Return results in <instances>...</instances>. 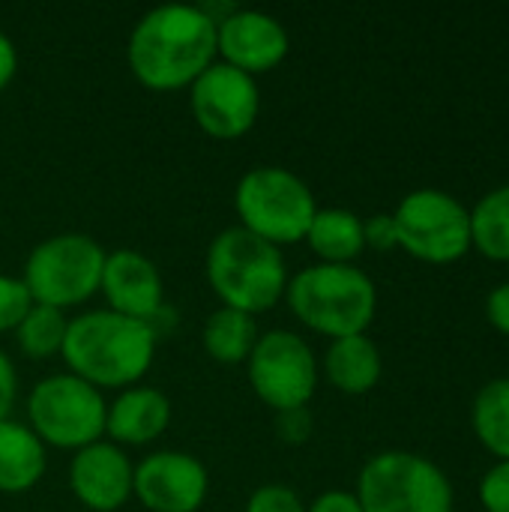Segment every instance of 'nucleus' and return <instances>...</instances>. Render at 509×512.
<instances>
[{
	"label": "nucleus",
	"instance_id": "nucleus-1",
	"mask_svg": "<svg viewBox=\"0 0 509 512\" xmlns=\"http://www.w3.org/2000/svg\"><path fill=\"white\" fill-rule=\"evenodd\" d=\"M216 24L201 6L150 9L129 36V69L150 90H180L216 63Z\"/></svg>",
	"mask_w": 509,
	"mask_h": 512
},
{
	"label": "nucleus",
	"instance_id": "nucleus-2",
	"mask_svg": "<svg viewBox=\"0 0 509 512\" xmlns=\"http://www.w3.org/2000/svg\"><path fill=\"white\" fill-rule=\"evenodd\" d=\"M156 336V327L144 321L96 309L69 321L60 354L75 378L96 390H117L147 375L156 354Z\"/></svg>",
	"mask_w": 509,
	"mask_h": 512
},
{
	"label": "nucleus",
	"instance_id": "nucleus-3",
	"mask_svg": "<svg viewBox=\"0 0 509 512\" xmlns=\"http://www.w3.org/2000/svg\"><path fill=\"white\" fill-rule=\"evenodd\" d=\"M207 282L222 306L258 315L285 294L288 267L279 246L234 225L216 234L207 249Z\"/></svg>",
	"mask_w": 509,
	"mask_h": 512
},
{
	"label": "nucleus",
	"instance_id": "nucleus-4",
	"mask_svg": "<svg viewBox=\"0 0 509 512\" xmlns=\"http://www.w3.org/2000/svg\"><path fill=\"white\" fill-rule=\"evenodd\" d=\"M285 297L309 330L333 339L366 333L378 309L375 282L354 264L306 267L288 282Z\"/></svg>",
	"mask_w": 509,
	"mask_h": 512
},
{
	"label": "nucleus",
	"instance_id": "nucleus-5",
	"mask_svg": "<svg viewBox=\"0 0 509 512\" xmlns=\"http://www.w3.org/2000/svg\"><path fill=\"white\" fill-rule=\"evenodd\" d=\"M234 207L240 228L273 246L306 240V231L318 213L312 189L279 165L249 168L234 189Z\"/></svg>",
	"mask_w": 509,
	"mask_h": 512
},
{
	"label": "nucleus",
	"instance_id": "nucleus-6",
	"mask_svg": "<svg viewBox=\"0 0 509 512\" xmlns=\"http://www.w3.org/2000/svg\"><path fill=\"white\" fill-rule=\"evenodd\" d=\"M363 512H453V483L426 456L384 450L357 477Z\"/></svg>",
	"mask_w": 509,
	"mask_h": 512
},
{
	"label": "nucleus",
	"instance_id": "nucleus-7",
	"mask_svg": "<svg viewBox=\"0 0 509 512\" xmlns=\"http://www.w3.org/2000/svg\"><path fill=\"white\" fill-rule=\"evenodd\" d=\"M105 249L87 234H57L42 240L24 264L21 282L33 303L69 309L90 300L102 285Z\"/></svg>",
	"mask_w": 509,
	"mask_h": 512
},
{
	"label": "nucleus",
	"instance_id": "nucleus-8",
	"mask_svg": "<svg viewBox=\"0 0 509 512\" xmlns=\"http://www.w3.org/2000/svg\"><path fill=\"white\" fill-rule=\"evenodd\" d=\"M30 429L42 444L60 450H81L102 441L108 405L102 393L72 372L42 378L27 399Z\"/></svg>",
	"mask_w": 509,
	"mask_h": 512
},
{
	"label": "nucleus",
	"instance_id": "nucleus-9",
	"mask_svg": "<svg viewBox=\"0 0 509 512\" xmlns=\"http://www.w3.org/2000/svg\"><path fill=\"white\" fill-rule=\"evenodd\" d=\"M399 246L420 261L450 264L471 249V210L444 189L408 192L396 213Z\"/></svg>",
	"mask_w": 509,
	"mask_h": 512
},
{
	"label": "nucleus",
	"instance_id": "nucleus-10",
	"mask_svg": "<svg viewBox=\"0 0 509 512\" xmlns=\"http://www.w3.org/2000/svg\"><path fill=\"white\" fill-rule=\"evenodd\" d=\"M246 372L255 396L276 414L306 408L318 387L315 354L306 339L291 330H267L258 336Z\"/></svg>",
	"mask_w": 509,
	"mask_h": 512
},
{
	"label": "nucleus",
	"instance_id": "nucleus-11",
	"mask_svg": "<svg viewBox=\"0 0 509 512\" xmlns=\"http://www.w3.org/2000/svg\"><path fill=\"white\" fill-rule=\"evenodd\" d=\"M189 105L195 123L207 135L219 141H231L255 126L261 111V93L252 75L216 60L192 81Z\"/></svg>",
	"mask_w": 509,
	"mask_h": 512
},
{
	"label": "nucleus",
	"instance_id": "nucleus-12",
	"mask_svg": "<svg viewBox=\"0 0 509 512\" xmlns=\"http://www.w3.org/2000/svg\"><path fill=\"white\" fill-rule=\"evenodd\" d=\"M207 468L180 450L147 456L132 477V495L150 512H195L207 498Z\"/></svg>",
	"mask_w": 509,
	"mask_h": 512
},
{
	"label": "nucleus",
	"instance_id": "nucleus-13",
	"mask_svg": "<svg viewBox=\"0 0 509 512\" xmlns=\"http://www.w3.org/2000/svg\"><path fill=\"white\" fill-rule=\"evenodd\" d=\"M291 48L288 30L279 18L258 9H234L225 21L216 24V51L222 63L258 75L276 69Z\"/></svg>",
	"mask_w": 509,
	"mask_h": 512
},
{
	"label": "nucleus",
	"instance_id": "nucleus-14",
	"mask_svg": "<svg viewBox=\"0 0 509 512\" xmlns=\"http://www.w3.org/2000/svg\"><path fill=\"white\" fill-rule=\"evenodd\" d=\"M135 468L117 444L96 441L75 450L69 465V489L93 512L120 510L132 498Z\"/></svg>",
	"mask_w": 509,
	"mask_h": 512
},
{
	"label": "nucleus",
	"instance_id": "nucleus-15",
	"mask_svg": "<svg viewBox=\"0 0 509 512\" xmlns=\"http://www.w3.org/2000/svg\"><path fill=\"white\" fill-rule=\"evenodd\" d=\"M102 294L111 306V312L144 321L153 327V318H159L165 312L162 297V276L156 270V264L135 252V249H117L111 255H105V267H102Z\"/></svg>",
	"mask_w": 509,
	"mask_h": 512
},
{
	"label": "nucleus",
	"instance_id": "nucleus-16",
	"mask_svg": "<svg viewBox=\"0 0 509 512\" xmlns=\"http://www.w3.org/2000/svg\"><path fill=\"white\" fill-rule=\"evenodd\" d=\"M171 423V402L156 387H126L105 417V432L114 444H150Z\"/></svg>",
	"mask_w": 509,
	"mask_h": 512
},
{
	"label": "nucleus",
	"instance_id": "nucleus-17",
	"mask_svg": "<svg viewBox=\"0 0 509 512\" xmlns=\"http://www.w3.org/2000/svg\"><path fill=\"white\" fill-rule=\"evenodd\" d=\"M381 369H384L381 351L366 333L333 339L324 357V372L330 384L351 396H363L375 390V384L381 381Z\"/></svg>",
	"mask_w": 509,
	"mask_h": 512
},
{
	"label": "nucleus",
	"instance_id": "nucleus-18",
	"mask_svg": "<svg viewBox=\"0 0 509 512\" xmlns=\"http://www.w3.org/2000/svg\"><path fill=\"white\" fill-rule=\"evenodd\" d=\"M45 444L18 420H0V492L33 489L45 474Z\"/></svg>",
	"mask_w": 509,
	"mask_h": 512
},
{
	"label": "nucleus",
	"instance_id": "nucleus-19",
	"mask_svg": "<svg viewBox=\"0 0 509 512\" xmlns=\"http://www.w3.org/2000/svg\"><path fill=\"white\" fill-rule=\"evenodd\" d=\"M309 249L324 258V264H351L363 249V219L345 207H318L309 231H306Z\"/></svg>",
	"mask_w": 509,
	"mask_h": 512
},
{
	"label": "nucleus",
	"instance_id": "nucleus-20",
	"mask_svg": "<svg viewBox=\"0 0 509 512\" xmlns=\"http://www.w3.org/2000/svg\"><path fill=\"white\" fill-rule=\"evenodd\" d=\"M258 336L255 315L222 306L204 324V351L222 366H240L249 360Z\"/></svg>",
	"mask_w": 509,
	"mask_h": 512
},
{
	"label": "nucleus",
	"instance_id": "nucleus-21",
	"mask_svg": "<svg viewBox=\"0 0 509 512\" xmlns=\"http://www.w3.org/2000/svg\"><path fill=\"white\" fill-rule=\"evenodd\" d=\"M471 423L483 447L495 453L498 462H509V378H495L480 387Z\"/></svg>",
	"mask_w": 509,
	"mask_h": 512
},
{
	"label": "nucleus",
	"instance_id": "nucleus-22",
	"mask_svg": "<svg viewBox=\"0 0 509 512\" xmlns=\"http://www.w3.org/2000/svg\"><path fill=\"white\" fill-rule=\"evenodd\" d=\"M471 243L495 261H509V183L486 192L474 204Z\"/></svg>",
	"mask_w": 509,
	"mask_h": 512
},
{
	"label": "nucleus",
	"instance_id": "nucleus-23",
	"mask_svg": "<svg viewBox=\"0 0 509 512\" xmlns=\"http://www.w3.org/2000/svg\"><path fill=\"white\" fill-rule=\"evenodd\" d=\"M66 327L69 321L63 318L60 309L33 303L30 312L21 318V324L15 327V342L18 348L33 357V360H48L54 354L63 351V339H66Z\"/></svg>",
	"mask_w": 509,
	"mask_h": 512
},
{
	"label": "nucleus",
	"instance_id": "nucleus-24",
	"mask_svg": "<svg viewBox=\"0 0 509 512\" xmlns=\"http://www.w3.org/2000/svg\"><path fill=\"white\" fill-rule=\"evenodd\" d=\"M33 297L27 291V285L15 276H3L0 273V333L15 330L21 324V318L30 312Z\"/></svg>",
	"mask_w": 509,
	"mask_h": 512
},
{
	"label": "nucleus",
	"instance_id": "nucleus-25",
	"mask_svg": "<svg viewBox=\"0 0 509 512\" xmlns=\"http://www.w3.org/2000/svg\"><path fill=\"white\" fill-rule=\"evenodd\" d=\"M246 512H306V504L300 501L294 489L270 483L252 492Z\"/></svg>",
	"mask_w": 509,
	"mask_h": 512
},
{
	"label": "nucleus",
	"instance_id": "nucleus-26",
	"mask_svg": "<svg viewBox=\"0 0 509 512\" xmlns=\"http://www.w3.org/2000/svg\"><path fill=\"white\" fill-rule=\"evenodd\" d=\"M480 504L486 512H509V462H495L483 474Z\"/></svg>",
	"mask_w": 509,
	"mask_h": 512
},
{
	"label": "nucleus",
	"instance_id": "nucleus-27",
	"mask_svg": "<svg viewBox=\"0 0 509 512\" xmlns=\"http://www.w3.org/2000/svg\"><path fill=\"white\" fill-rule=\"evenodd\" d=\"M363 237H366V246L372 249H396L399 246V234H396V222H393V213H378L372 219L363 222Z\"/></svg>",
	"mask_w": 509,
	"mask_h": 512
},
{
	"label": "nucleus",
	"instance_id": "nucleus-28",
	"mask_svg": "<svg viewBox=\"0 0 509 512\" xmlns=\"http://www.w3.org/2000/svg\"><path fill=\"white\" fill-rule=\"evenodd\" d=\"M279 438L288 444H303L312 432V414L309 408H297V411H282L276 420Z\"/></svg>",
	"mask_w": 509,
	"mask_h": 512
},
{
	"label": "nucleus",
	"instance_id": "nucleus-29",
	"mask_svg": "<svg viewBox=\"0 0 509 512\" xmlns=\"http://www.w3.org/2000/svg\"><path fill=\"white\" fill-rule=\"evenodd\" d=\"M15 396H18V375L12 360L0 351V420H9Z\"/></svg>",
	"mask_w": 509,
	"mask_h": 512
},
{
	"label": "nucleus",
	"instance_id": "nucleus-30",
	"mask_svg": "<svg viewBox=\"0 0 509 512\" xmlns=\"http://www.w3.org/2000/svg\"><path fill=\"white\" fill-rule=\"evenodd\" d=\"M486 315L495 324V330H501L504 336H509V282H501L486 297Z\"/></svg>",
	"mask_w": 509,
	"mask_h": 512
},
{
	"label": "nucleus",
	"instance_id": "nucleus-31",
	"mask_svg": "<svg viewBox=\"0 0 509 512\" xmlns=\"http://www.w3.org/2000/svg\"><path fill=\"white\" fill-rule=\"evenodd\" d=\"M306 512H363V507L354 492L333 489V492H324L321 498H315V504L306 507Z\"/></svg>",
	"mask_w": 509,
	"mask_h": 512
},
{
	"label": "nucleus",
	"instance_id": "nucleus-32",
	"mask_svg": "<svg viewBox=\"0 0 509 512\" xmlns=\"http://www.w3.org/2000/svg\"><path fill=\"white\" fill-rule=\"evenodd\" d=\"M15 69H18V51L12 45V39L0 30V93L9 87V81L15 78Z\"/></svg>",
	"mask_w": 509,
	"mask_h": 512
}]
</instances>
